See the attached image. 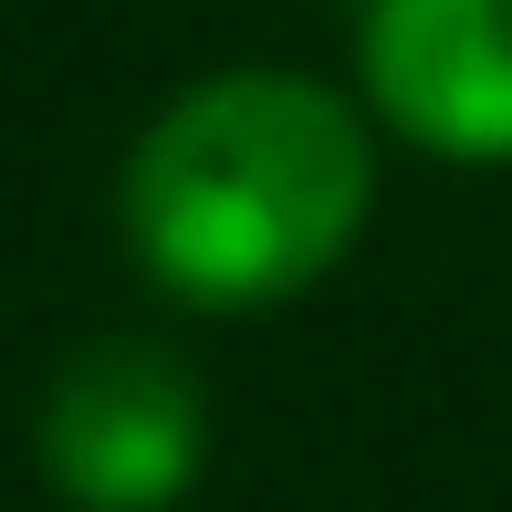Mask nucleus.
<instances>
[{
	"mask_svg": "<svg viewBox=\"0 0 512 512\" xmlns=\"http://www.w3.org/2000/svg\"><path fill=\"white\" fill-rule=\"evenodd\" d=\"M356 105L439 168H512V0H366Z\"/></svg>",
	"mask_w": 512,
	"mask_h": 512,
	"instance_id": "3",
	"label": "nucleus"
},
{
	"mask_svg": "<svg viewBox=\"0 0 512 512\" xmlns=\"http://www.w3.org/2000/svg\"><path fill=\"white\" fill-rule=\"evenodd\" d=\"M209 471V398L168 345L105 335L42 398V481L74 512H178Z\"/></svg>",
	"mask_w": 512,
	"mask_h": 512,
	"instance_id": "2",
	"label": "nucleus"
},
{
	"mask_svg": "<svg viewBox=\"0 0 512 512\" xmlns=\"http://www.w3.org/2000/svg\"><path fill=\"white\" fill-rule=\"evenodd\" d=\"M377 209V115L324 74L230 63L147 115L115 178L126 251L189 314H272L314 293Z\"/></svg>",
	"mask_w": 512,
	"mask_h": 512,
	"instance_id": "1",
	"label": "nucleus"
}]
</instances>
